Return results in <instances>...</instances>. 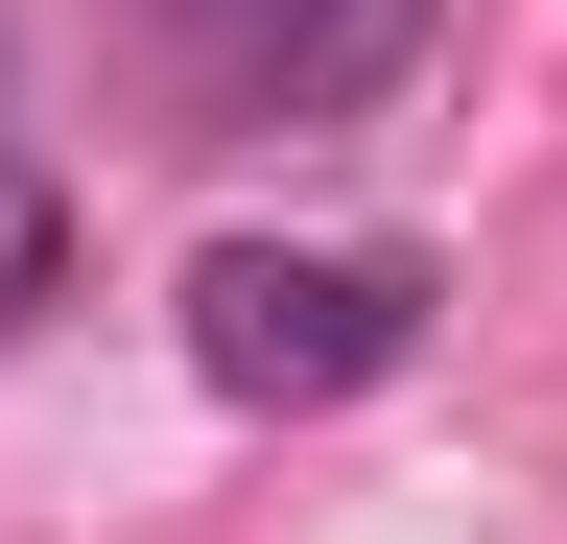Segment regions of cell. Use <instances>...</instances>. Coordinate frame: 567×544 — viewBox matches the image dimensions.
I'll list each match as a JSON object with an SVG mask.
<instances>
[{
  "instance_id": "6da1fadb",
  "label": "cell",
  "mask_w": 567,
  "mask_h": 544,
  "mask_svg": "<svg viewBox=\"0 0 567 544\" xmlns=\"http://www.w3.org/2000/svg\"><path fill=\"white\" fill-rule=\"evenodd\" d=\"M425 356V260L402 237H213L189 260V379L213 402H354Z\"/></svg>"
},
{
  "instance_id": "7a4b0ae2",
  "label": "cell",
  "mask_w": 567,
  "mask_h": 544,
  "mask_svg": "<svg viewBox=\"0 0 567 544\" xmlns=\"http://www.w3.org/2000/svg\"><path fill=\"white\" fill-rule=\"evenodd\" d=\"M402 48H425V0H189L213 119H354Z\"/></svg>"
},
{
  "instance_id": "3957f363",
  "label": "cell",
  "mask_w": 567,
  "mask_h": 544,
  "mask_svg": "<svg viewBox=\"0 0 567 544\" xmlns=\"http://www.w3.org/2000/svg\"><path fill=\"white\" fill-rule=\"evenodd\" d=\"M48 308H71V189H48L24 143H0V356H24Z\"/></svg>"
}]
</instances>
